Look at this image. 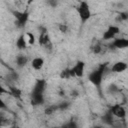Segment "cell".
I'll return each mask as SVG.
<instances>
[{
	"instance_id": "cell-18",
	"label": "cell",
	"mask_w": 128,
	"mask_h": 128,
	"mask_svg": "<svg viewBox=\"0 0 128 128\" xmlns=\"http://www.w3.org/2000/svg\"><path fill=\"white\" fill-rule=\"evenodd\" d=\"M56 110H58L57 105H50V106H48V107L45 109V114H46V115H51V114H53L54 112H56Z\"/></svg>"
},
{
	"instance_id": "cell-19",
	"label": "cell",
	"mask_w": 128,
	"mask_h": 128,
	"mask_svg": "<svg viewBox=\"0 0 128 128\" xmlns=\"http://www.w3.org/2000/svg\"><path fill=\"white\" fill-rule=\"evenodd\" d=\"M25 35L28 36V38H29L28 41H27V43L30 44V45H33L35 43V36H34V34H32L31 32H27Z\"/></svg>"
},
{
	"instance_id": "cell-25",
	"label": "cell",
	"mask_w": 128,
	"mask_h": 128,
	"mask_svg": "<svg viewBox=\"0 0 128 128\" xmlns=\"http://www.w3.org/2000/svg\"><path fill=\"white\" fill-rule=\"evenodd\" d=\"M57 0H48V4L51 6V7H55L57 5Z\"/></svg>"
},
{
	"instance_id": "cell-5",
	"label": "cell",
	"mask_w": 128,
	"mask_h": 128,
	"mask_svg": "<svg viewBox=\"0 0 128 128\" xmlns=\"http://www.w3.org/2000/svg\"><path fill=\"white\" fill-rule=\"evenodd\" d=\"M119 33H120V28L117 25H110V26H108V28L103 33L102 38H103V40L109 41V40L114 39Z\"/></svg>"
},
{
	"instance_id": "cell-28",
	"label": "cell",
	"mask_w": 128,
	"mask_h": 128,
	"mask_svg": "<svg viewBox=\"0 0 128 128\" xmlns=\"http://www.w3.org/2000/svg\"><path fill=\"white\" fill-rule=\"evenodd\" d=\"M77 1H78V2H80V1H81V0H77Z\"/></svg>"
},
{
	"instance_id": "cell-17",
	"label": "cell",
	"mask_w": 128,
	"mask_h": 128,
	"mask_svg": "<svg viewBox=\"0 0 128 128\" xmlns=\"http://www.w3.org/2000/svg\"><path fill=\"white\" fill-rule=\"evenodd\" d=\"M91 50H92V52H93L94 54H100V53L102 52V46L100 45V43L96 42V44H94V45L92 46Z\"/></svg>"
},
{
	"instance_id": "cell-7",
	"label": "cell",
	"mask_w": 128,
	"mask_h": 128,
	"mask_svg": "<svg viewBox=\"0 0 128 128\" xmlns=\"http://www.w3.org/2000/svg\"><path fill=\"white\" fill-rule=\"evenodd\" d=\"M46 86H47L46 80H44V79H37L35 84L33 85L31 94H44V92L46 90Z\"/></svg>"
},
{
	"instance_id": "cell-27",
	"label": "cell",
	"mask_w": 128,
	"mask_h": 128,
	"mask_svg": "<svg viewBox=\"0 0 128 128\" xmlns=\"http://www.w3.org/2000/svg\"><path fill=\"white\" fill-rule=\"evenodd\" d=\"M4 120H5V118H3L2 116H0V126H2V125H3Z\"/></svg>"
},
{
	"instance_id": "cell-13",
	"label": "cell",
	"mask_w": 128,
	"mask_h": 128,
	"mask_svg": "<svg viewBox=\"0 0 128 128\" xmlns=\"http://www.w3.org/2000/svg\"><path fill=\"white\" fill-rule=\"evenodd\" d=\"M15 45L16 47L19 49V50H25L27 48V40H26V35L25 34H21L17 39H16V42H15Z\"/></svg>"
},
{
	"instance_id": "cell-2",
	"label": "cell",
	"mask_w": 128,
	"mask_h": 128,
	"mask_svg": "<svg viewBox=\"0 0 128 128\" xmlns=\"http://www.w3.org/2000/svg\"><path fill=\"white\" fill-rule=\"evenodd\" d=\"M108 63H103L101 65H99V67L96 70H93L92 72L89 73L88 75V80L90 83H92L94 86H96L97 88H100L101 84H102V80H103V75L105 72V69L107 67Z\"/></svg>"
},
{
	"instance_id": "cell-6",
	"label": "cell",
	"mask_w": 128,
	"mask_h": 128,
	"mask_svg": "<svg viewBox=\"0 0 128 128\" xmlns=\"http://www.w3.org/2000/svg\"><path fill=\"white\" fill-rule=\"evenodd\" d=\"M109 111L112 113V115L116 118H119V119H125L126 117V110L125 108L120 105V104H115V105H112L110 108H109Z\"/></svg>"
},
{
	"instance_id": "cell-20",
	"label": "cell",
	"mask_w": 128,
	"mask_h": 128,
	"mask_svg": "<svg viewBox=\"0 0 128 128\" xmlns=\"http://www.w3.org/2000/svg\"><path fill=\"white\" fill-rule=\"evenodd\" d=\"M58 29H59V31L61 33H67L68 26L66 24H64V23H60V24H58Z\"/></svg>"
},
{
	"instance_id": "cell-4",
	"label": "cell",
	"mask_w": 128,
	"mask_h": 128,
	"mask_svg": "<svg viewBox=\"0 0 128 128\" xmlns=\"http://www.w3.org/2000/svg\"><path fill=\"white\" fill-rule=\"evenodd\" d=\"M15 19H16V24L18 27H24L25 24L28 21L29 18V12L28 11H12Z\"/></svg>"
},
{
	"instance_id": "cell-3",
	"label": "cell",
	"mask_w": 128,
	"mask_h": 128,
	"mask_svg": "<svg viewBox=\"0 0 128 128\" xmlns=\"http://www.w3.org/2000/svg\"><path fill=\"white\" fill-rule=\"evenodd\" d=\"M71 77H78L82 78L85 72V62L82 60H78L71 68H69Z\"/></svg>"
},
{
	"instance_id": "cell-29",
	"label": "cell",
	"mask_w": 128,
	"mask_h": 128,
	"mask_svg": "<svg viewBox=\"0 0 128 128\" xmlns=\"http://www.w3.org/2000/svg\"><path fill=\"white\" fill-rule=\"evenodd\" d=\"M0 58H1V52H0Z\"/></svg>"
},
{
	"instance_id": "cell-8",
	"label": "cell",
	"mask_w": 128,
	"mask_h": 128,
	"mask_svg": "<svg viewBox=\"0 0 128 128\" xmlns=\"http://www.w3.org/2000/svg\"><path fill=\"white\" fill-rule=\"evenodd\" d=\"M112 43H111V47H113L114 49H124L128 47V39L124 38V37H118V38H114L112 39Z\"/></svg>"
},
{
	"instance_id": "cell-1",
	"label": "cell",
	"mask_w": 128,
	"mask_h": 128,
	"mask_svg": "<svg viewBox=\"0 0 128 128\" xmlns=\"http://www.w3.org/2000/svg\"><path fill=\"white\" fill-rule=\"evenodd\" d=\"M76 11H77V14L79 16V19L82 25L85 24L92 16L90 5L86 0H81L80 2H78V5L76 6Z\"/></svg>"
},
{
	"instance_id": "cell-23",
	"label": "cell",
	"mask_w": 128,
	"mask_h": 128,
	"mask_svg": "<svg viewBox=\"0 0 128 128\" xmlns=\"http://www.w3.org/2000/svg\"><path fill=\"white\" fill-rule=\"evenodd\" d=\"M68 106H69V103H68V102H62V103H60V104H57V107H58L59 110H64V109H66Z\"/></svg>"
},
{
	"instance_id": "cell-26",
	"label": "cell",
	"mask_w": 128,
	"mask_h": 128,
	"mask_svg": "<svg viewBox=\"0 0 128 128\" xmlns=\"http://www.w3.org/2000/svg\"><path fill=\"white\" fill-rule=\"evenodd\" d=\"M120 19H123V20H126L127 19V13H120Z\"/></svg>"
},
{
	"instance_id": "cell-12",
	"label": "cell",
	"mask_w": 128,
	"mask_h": 128,
	"mask_svg": "<svg viewBox=\"0 0 128 128\" xmlns=\"http://www.w3.org/2000/svg\"><path fill=\"white\" fill-rule=\"evenodd\" d=\"M31 105L33 106H39L44 104L45 102V98H44V94H31Z\"/></svg>"
},
{
	"instance_id": "cell-11",
	"label": "cell",
	"mask_w": 128,
	"mask_h": 128,
	"mask_svg": "<svg viewBox=\"0 0 128 128\" xmlns=\"http://www.w3.org/2000/svg\"><path fill=\"white\" fill-rule=\"evenodd\" d=\"M45 64V60L40 57V56H37V57H34L32 60H31V67L34 69V70H41L43 68Z\"/></svg>"
},
{
	"instance_id": "cell-21",
	"label": "cell",
	"mask_w": 128,
	"mask_h": 128,
	"mask_svg": "<svg viewBox=\"0 0 128 128\" xmlns=\"http://www.w3.org/2000/svg\"><path fill=\"white\" fill-rule=\"evenodd\" d=\"M4 94H8L11 96V93H10V90L8 88H5L1 83H0V96L1 95H4Z\"/></svg>"
},
{
	"instance_id": "cell-15",
	"label": "cell",
	"mask_w": 128,
	"mask_h": 128,
	"mask_svg": "<svg viewBox=\"0 0 128 128\" xmlns=\"http://www.w3.org/2000/svg\"><path fill=\"white\" fill-rule=\"evenodd\" d=\"M113 115H112V113L108 110L105 114H104V116L102 117V119H103V121L105 122V123H107V124H112V122H113Z\"/></svg>"
},
{
	"instance_id": "cell-9",
	"label": "cell",
	"mask_w": 128,
	"mask_h": 128,
	"mask_svg": "<svg viewBox=\"0 0 128 128\" xmlns=\"http://www.w3.org/2000/svg\"><path fill=\"white\" fill-rule=\"evenodd\" d=\"M38 43H39V45H41L43 47H48V45L51 44L49 34H48V32L45 29L40 33L39 38H38Z\"/></svg>"
},
{
	"instance_id": "cell-22",
	"label": "cell",
	"mask_w": 128,
	"mask_h": 128,
	"mask_svg": "<svg viewBox=\"0 0 128 128\" xmlns=\"http://www.w3.org/2000/svg\"><path fill=\"white\" fill-rule=\"evenodd\" d=\"M60 77H61V78H64V79L70 78L71 75H70V71H69V69H65V70H63V71L61 72V74H60Z\"/></svg>"
},
{
	"instance_id": "cell-14",
	"label": "cell",
	"mask_w": 128,
	"mask_h": 128,
	"mask_svg": "<svg viewBox=\"0 0 128 128\" xmlns=\"http://www.w3.org/2000/svg\"><path fill=\"white\" fill-rule=\"evenodd\" d=\"M15 62H16V64H17L18 67L22 68V67L26 66V64L28 63V57L25 54H19V55L16 56Z\"/></svg>"
},
{
	"instance_id": "cell-16",
	"label": "cell",
	"mask_w": 128,
	"mask_h": 128,
	"mask_svg": "<svg viewBox=\"0 0 128 128\" xmlns=\"http://www.w3.org/2000/svg\"><path fill=\"white\" fill-rule=\"evenodd\" d=\"M10 90V93H11V96H14V97H17V98H20L21 96V90L16 88V87H13V86H9L8 88Z\"/></svg>"
},
{
	"instance_id": "cell-24",
	"label": "cell",
	"mask_w": 128,
	"mask_h": 128,
	"mask_svg": "<svg viewBox=\"0 0 128 128\" xmlns=\"http://www.w3.org/2000/svg\"><path fill=\"white\" fill-rule=\"evenodd\" d=\"M8 109V106H7V104L4 102V100L1 98V96H0V110H7Z\"/></svg>"
},
{
	"instance_id": "cell-10",
	"label": "cell",
	"mask_w": 128,
	"mask_h": 128,
	"mask_svg": "<svg viewBox=\"0 0 128 128\" xmlns=\"http://www.w3.org/2000/svg\"><path fill=\"white\" fill-rule=\"evenodd\" d=\"M128 68V65L124 61H117L111 66V71L114 73H121Z\"/></svg>"
}]
</instances>
